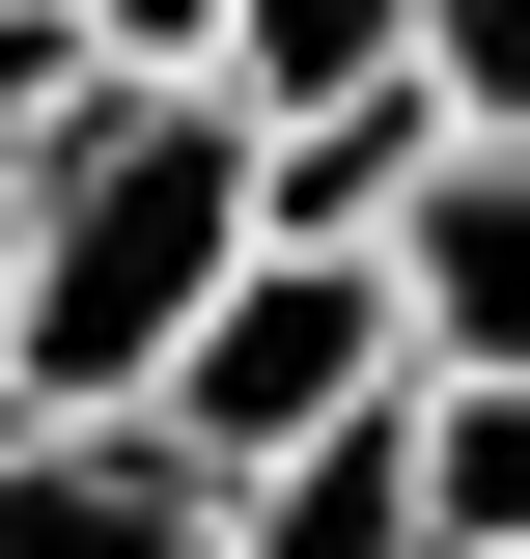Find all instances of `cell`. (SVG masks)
<instances>
[{
  "mask_svg": "<svg viewBox=\"0 0 530 559\" xmlns=\"http://www.w3.org/2000/svg\"><path fill=\"white\" fill-rule=\"evenodd\" d=\"M252 112L224 84H84L28 140V308H0V392L28 419H168V364L224 336V280H252Z\"/></svg>",
  "mask_w": 530,
  "mask_h": 559,
  "instance_id": "cell-1",
  "label": "cell"
},
{
  "mask_svg": "<svg viewBox=\"0 0 530 559\" xmlns=\"http://www.w3.org/2000/svg\"><path fill=\"white\" fill-rule=\"evenodd\" d=\"M419 364H392V280L363 252H252L224 280V336L168 364V448L196 476H279V448H335V419H392Z\"/></svg>",
  "mask_w": 530,
  "mask_h": 559,
  "instance_id": "cell-2",
  "label": "cell"
},
{
  "mask_svg": "<svg viewBox=\"0 0 530 559\" xmlns=\"http://www.w3.org/2000/svg\"><path fill=\"white\" fill-rule=\"evenodd\" d=\"M363 280H392V364L419 392H530V140H447Z\"/></svg>",
  "mask_w": 530,
  "mask_h": 559,
  "instance_id": "cell-3",
  "label": "cell"
},
{
  "mask_svg": "<svg viewBox=\"0 0 530 559\" xmlns=\"http://www.w3.org/2000/svg\"><path fill=\"white\" fill-rule=\"evenodd\" d=\"M0 559H224V476L168 419H28L0 448Z\"/></svg>",
  "mask_w": 530,
  "mask_h": 559,
  "instance_id": "cell-4",
  "label": "cell"
},
{
  "mask_svg": "<svg viewBox=\"0 0 530 559\" xmlns=\"http://www.w3.org/2000/svg\"><path fill=\"white\" fill-rule=\"evenodd\" d=\"M224 559H419V392L279 448V476H224Z\"/></svg>",
  "mask_w": 530,
  "mask_h": 559,
  "instance_id": "cell-5",
  "label": "cell"
},
{
  "mask_svg": "<svg viewBox=\"0 0 530 559\" xmlns=\"http://www.w3.org/2000/svg\"><path fill=\"white\" fill-rule=\"evenodd\" d=\"M419 84V0H252V28H224V112L252 140H335V112H392Z\"/></svg>",
  "mask_w": 530,
  "mask_h": 559,
  "instance_id": "cell-6",
  "label": "cell"
},
{
  "mask_svg": "<svg viewBox=\"0 0 530 559\" xmlns=\"http://www.w3.org/2000/svg\"><path fill=\"white\" fill-rule=\"evenodd\" d=\"M419 559H530V392H419Z\"/></svg>",
  "mask_w": 530,
  "mask_h": 559,
  "instance_id": "cell-7",
  "label": "cell"
},
{
  "mask_svg": "<svg viewBox=\"0 0 530 559\" xmlns=\"http://www.w3.org/2000/svg\"><path fill=\"white\" fill-rule=\"evenodd\" d=\"M419 112H447V140H530V0H419Z\"/></svg>",
  "mask_w": 530,
  "mask_h": 559,
  "instance_id": "cell-8",
  "label": "cell"
},
{
  "mask_svg": "<svg viewBox=\"0 0 530 559\" xmlns=\"http://www.w3.org/2000/svg\"><path fill=\"white\" fill-rule=\"evenodd\" d=\"M84 28H112V84H224V28H252V0H84Z\"/></svg>",
  "mask_w": 530,
  "mask_h": 559,
  "instance_id": "cell-9",
  "label": "cell"
},
{
  "mask_svg": "<svg viewBox=\"0 0 530 559\" xmlns=\"http://www.w3.org/2000/svg\"><path fill=\"white\" fill-rule=\"evenodd\" d=\"M0 448H28V392H0Z\"/></svg>",
  "mask_w": 530,
  "mask_h": 559,
  "instance_id": "cell-10",
  "label": "cell"
}]
</instances>
